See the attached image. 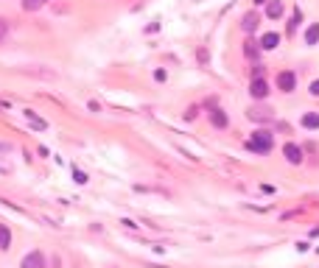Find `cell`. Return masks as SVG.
<instances>
[{
	"mask_svg": "<svg viewBox=\"0 0 319 268\" xmlns=\"http://www.w3.org/2000/svg\"><path fill=\"white\" fill-rule=\"evenodd\" d=\"M266 17H269V20L283 17V3H280V0H269V6H266Z\"/></svg>",
	"mask_w": 319,
	"mask_h": 268,
	"instance_id": "8",
	"label": "cell"
},
{
	"mask_svg": "<svg viewBox=\"0 0 319 268\" xmlns=\"http://www.w3.org/2000/svg\"><path fill=\"white\" fill-rule=\"evenodd\" d=\"M76 182H78V185H84V182H87V176H84L81 171H76Z\"/></svg>",
	"mask_w": 319,
	"mask_h": 268,
	"instance_id": "18",
	"label": "cell"
},
{
	"mask_svg": "<svg viewBox=\"0 0 319 268\" xmlns=\"http://www.w3.org/2000/svg\"><path fill=\"white\" fill-rule=\"evenodd\" d=\"M9 246H12V232L0 224V249H9Z\"/></svg>",
	"mask_w": 319,
	"mask_h": 268,
	"instance_id": "14",
	"label": "cell"
},
{
	"mask_svg": "<svg viewBox=\"0 0 319 268\" xmlns=\"http://www.w3.org/2000/svg\"><path fill=\"white\" fill-rule=\"evenodd\" d=\"M311 95H316V98H319V81H313V84H311Z\"/></svg>",
	"mask_w": 319,
	"mask_h": 268,
	"instance_id": "19",
	"label": "cell"
},
{
	"mask_svg": "<svg viewBox=\"0 0 319 268\" xmlns=\"http://www.w3.org/2000/svg\"><path fill=\"white\" fill-rule=\"evenodd\" d=\"M283 154H286V159H289L291 165H300V162H302V148H300V145H294V143H286Z\"/></svg>",
	"mask_w": 319,
	"mask_h": 268,
	"instance_id": "5",
	"label": "cell"
},
{
	"mask_svg": "<svg viewBox=\"0 0 319 268\" xmlns=\"http://www.w3.org/2000/svg\"><path fill=\"white\" fill-rule=\"evenodd\" d=\"M20 268H45V254L42 251H28L20 262Z\"/></svg>",
	"mask_w": 319,
	"mask_h": 268,
	"instance_id": "2",
	"label": "cell"
},
{
	"mask_svg": "<svg viewBox=\"0 0 319 268\" xmlns=\"http://www.w3.org/2000/svg\"><path fill=\"white\" fill-rule=\"evenodd\" d=\"M255 3H258V6H260V3H266V0H255Z\"/></svg>",
	"mask_w": 319,
	"mask_h": 268,
	"instance_id": "20",
	"label": "cell"
},
{
	"mask_svg": "<svg viewBox=\"0 0 319 268\" xmlns=\"http://www.w3.org/2000/svg\"><path fill=\"white\" fill-rule=\"evenodd\" d=\"M277 87L283 89V92H294V87H297V76L291 70H283L280 76H277Z\"/></svg>",
	"mask_w": 319,
	"mask_h": 268,
	"instance_id": "3",
	"label": "cell"
},
{
	"mask_svg": "<svg viewBox=\"0 0 319 268\" xmlns=\"http://www.w3.org/2000/svg\"><path fill=\"white\" fill-rule=\"evenodd\" d=\"M48 0H23V6H25V12H36L39 6H45Z\"/></svg>",
	"mask_w": 319,
	"mask_h": 268,
	"instance_id": "15",
	"label": "cell"
},
{
	"mask_svg": "<svg viewBox=\"0 0 319 268\" xmlns=\"http://www.w3.org/2000/svg\"><path fill=\"white\" fill-rule=\"evenodd\" d=\"M258 50H263V48H260V42H252V39H249L247 45H244V53H247V59H255V56H258Z\"/></svg>",
	"mask_w": 319,
	"mask_h": 268,
	"instance_id": "13",
	"label": "cell"
},
{
	"mask_svg": "<svg viewBox=\"0 0 319 268\" xmlns=\"http://www.w3.org/2000/svg\"><path fill=\"white\" fill-rule=\"evenodd\" d=\"M210 120H213V126L224 129V126H227V115H224V109H213V112H210Z\"/></svg>",
	"mask_w": 319,
	"mask_h": 268,
	"instance_id": "10",
	"label": "cell"
},
{
	"mask_svg": "<svg viewBox=\"0 0 319 268\" xmlns=\"http://www.w3.org/2000/svg\"><path fill=\"white\" fill-rule=\"evenodd\" d=\"M300 20H302V14H300V9H297L294 14H291V23H289V31H294L297 25H300Z\"/></svg>",
	"mask_w": 319,
	"mask_h": 268,
	"instance_id": "16",
	"label": "cell"
},
{
	"mask_svg": "<svg viewBox=\"0 0 319 268\" xmlns=\"http://www.w3.org/2000/svg\"><path fill=\"white\" fill-rule=\"evenodd\" d=\"M316 42H319V23H313L305 31V45H316Z\"/></svg>",
	"mask_w": 319,
	"mask_h": 268,
	"instance_id": "12",
	"label": "cell"
},
{
	"mask_svg": "<svg viewBox=\"0 0 319 268\" xmlns=\"http://www.w3.org/2000/svg\"><path fill=\"white\" fill-rule=\"evenodd\" d=\"M249 118L252 120H275V112H271V109H249Z\"/></svg>",
	"mask_w": 319,
	"mask_h": 268,
	"instance_id": "9",
	"label": "cell"
},
{
	"mask_svg": "<svg viewBox=\"0 0 319 268\" xmlns=\"http://www.w3.org/2000/svg\"><path fill=\"white\" fill-rule=\"evenodd\" d=\"M258 23H260V17L255 12H249V14H244V20H241V28L247 31V34H252L255 28H258Z\"/></svg>",
	"mask_w": 319,
	"mask_h": 268,
	"instance_id": "7",
	"label": "cell"
},
{
	"mask_svg": "<svg viewBox=\"0 0 319 268\" xmlns=\"http://www.w3.org/2000/svg\"><path fill=\"white\" fill-rule=\"evenodd\" d=\"M277 45H280V34H275V31L263 34V39H260V48H263V50H275Z\"/></svg>",
	"mask_w": 319,
	"mask_h": 268,
	"instance_id": "6",
	"label": "cell"
},
{
	"mask_svg": "<svg viewBox=\"0 0 319 268\" xmlns=\"http://www.w3.org/2000/svg\"><path fill=\"white\" fill-rule=\"evenodd\" d=\"M271 145H275V137H271V131L269 129H258L252 131V137L247 140V148L255 151V154H269Z\"/></svg>",
	"mask_w": 319,
	"mask_h": 268,
	"instance_id": "1",
	"label": "cell"
},
{
	"mask_svg": "<svg viewBox=\"0 0 319 268\" xmlns=\"http://www.w3.org/2000/svg\"><path fill=\"white\" fill-rule=\"evenodd\" d=\"M6 28H9V25H6V20L0 17V42H3V36H6Z\"/></svg>",
	"mask_w": 319,
	"mask_h": 268,
	"instance_id": "17",
	"label": "cell"
},
{
	"mask_svg": "<svg viewBox=\"0 0 319 268\" xmlns=\"http://www.w3.org/2000/svg\"><path fill=\"white\" fill-rule=\"evenodd\" d=\"M249 92H252V98L263 101V98L269 95V84H266V78H252V84H249Z\"/></svg>",
	"mask_w": 319,
	"mask_h": 268,
	"instance_id": "4",
	"label": "cell"
},
{
	"mask_svg": "<svg viewBox=\"0 0 319 268\" xmlns=\"http://www.w3.org/2000/svg\"><path fill=\"white\" fill-rule=\"evenodd\" d=\"M302 126H305V129H319V112L302 115Z\"/></svg>",
	"mask_w": 319,
	"mask_h": 268,
	"instance_id": "11",
	"label": "cell"
}]
</instances>
